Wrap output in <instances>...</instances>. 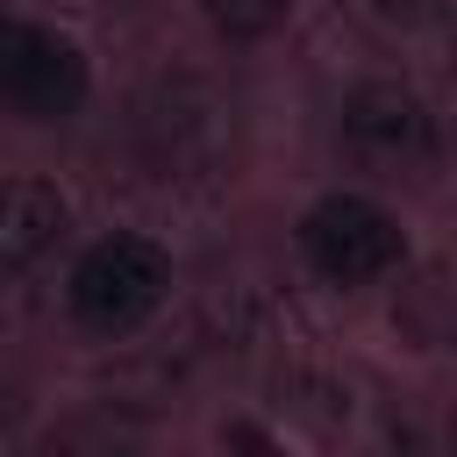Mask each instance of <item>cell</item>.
Listing matches in <instances>:
<instances>
[{
    "instance_id": "6da1fadb",
    "label": "cell",
    "mask_w": 457,
    "mask_h": 457,
    "mask_svg": "<svg viewBox=\"0 0 457 457\" xmlns=\"http://www.w3.org/2000/svg\"><path fill=\"white\" fill-rule=\"evenodd\" d=\"M164 293H171V257H164V243H150L136 228H114V236L86 243L79 264H71V278H64V307L93 336L143 328L164 307Z\"/></svg>"
},
{
    "instance_id": "7a4b0ae2",
    "label": "cell",
    "mask_w": 457,
    "mask_h": 457,
    "mask_svg": "<svg viewBox=\"0 0 457 457\" xmlns=\"http://www.w3.org/2000/svg\"><path fill=\"white\" fill-rule=\"evenodd\" d=\"M93 93V71H86V50L50 29V21H29V14H0V114L14 121H71Z\"/></svg>"
},
{
    "instance_id": "3957f363",
    "label": "cell",
    "mask_w": 457,
    "mask_h": 457,
    "mask_svg": "<svg viewBox=\"0 0 457 457\" xmlns=\"http://www.w3.org/2000/svg\"><path fill=\"white\" fill-rule=\"evenodd\" d=\"M300 257L314 264L321 286L357 293L407 264V228H400V214H386L364 193H321L300 214Z\"/></svg>"
},
{
    "instance_id": "277c9868",
    "label": "cell",
    "mask_w": 457,
    "mask_h": 457,
    "mask_svg": "<svg viewBox=\"0 0 457 457\" xmlns=\"http://www.w3.org/2000/svg\"><path fill=\"white\" fill-rule=\"evenodd\" d=\"M64 193L50 179H0V278L36 271L64 236Z\"/></svg>"
},
{
    "instance_id": "5b68a950",
    "label": "cell",
    "mask_w": 457,
    "mask_h": 457,
    "mask_svg": "<svg viewBox=\"0 0 457 457\" xmlns=\"http://www.w3.org/2000/svg\"><path fill=\"white\" fill-rule=\"evenodd\" d=\"M343 136L378 157H414V150H428V107L407 86H357L343 100Z\"/></svg>"
},
{
    "instance_id": "8992f818",
    "label": "cell",
    "mask_w": 457,
    "mask_h": 457,
    "mask_svg": "<svg viewBox=\"0 0 457 457\" xmlns=\"http://www.w3.org/2000/svg\"><path fill=\"white\" fill-rule=\"evenodd\" d=\"M200 14H207L228 43H264V36L286 29L293 0H200Z\"/></svg>"
}]
</instances>
